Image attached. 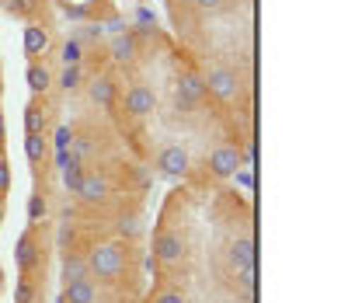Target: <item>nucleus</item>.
<instances>
[{
	"instance_id": "1",
	"label": "nucleus",
	"mask_w": 362,
	"mask_h": 303,
	"mask_svg": "<svg viewBox=\"0 0 362 303\" xmlns=\"http://www.w3.org/2000/svg\"><path fill=\"white\" fill-rule=\"evenodd\" d=\"M84 258L90 265V279H98L105 286H119L129 272V255L122 244H94Z\"/></svg>"
},
{
	"instance_id": "2",
	"label": "nucleus",
	"mask_w": 362,
	"mask_h": 303,
	"mask_svg": "<svg viewBox=\"0 0 362 303\" xmlns=\"http://www.w3.org/2000/svg\"><path fill=\"white\" fill-rule=\"evenodd\" d=\"M84 206H101V202H108L112 199V181H108V174L98 171V168H84L81 174V185H77V192H74Z\"/></svg>"
},
{
	"instance_id": "3",
	"label": "nucleus",
	"mask_w": 362,
	"mask_h": 303,
	"mask_svg": "<svg viewBox=\"0 0 362 303\" xmlns=\"http://www.w3.org/2000/svg\"><path fill=\"white\" fill-rule=\"evenodd\" d=\"M185 255H188V241L181 237L178 230L160 227V230L153 234V258L160 261V265H181Z\"/></svg>"
},
{
	"instance_id": "4",
	"label": "nucleus",
	"mask_w": 362,
	"mask_h": 303,
	"mask_svg": "<svg viewBox=\"0 0 362 303\" xmlns=\"http://www.w3.org/2000/svg\"><path fill=\"white\" fill-rule=\"evenodd\" d=\"M14 261H18L21 275H32V268H35V265H42V244H39V237H35V227H32V230H25V234L18 237Z\"/></svg>"
},
{
	"instance_id": "5",
	"label": "nucleus",
	"mask_w": 362,
	"mask_h": 303,
	"mask_svg": "<svg viewBox=\"0 0 362 303\" xmlns=\"http://www.w3.org/2000/svg\"><path fill=\"white\" fill-rule=\"evenodd\" d=\"M226 258H230V268H247V265H258V241L251 234L244 237H233L230 248H226Z\"/></svg>"
},
{
	"instance_id": "6",
	"label": "nucleus",
	"mask_w": 362,
	"mask_h": 303,
	"mask_svg": "<svg viewBox=\"0 0 362 303\" xmlns=\"http://www.w3.org/2000/svg\"><path fill=\"white\" fill-rule=\"evenodd\" d=\"M45 49H49V28L39 25V21H28L25 25V56L32 63H39V56H45Z\"/></svg>"
},
{
	"instance_id": "7",
	"label": "nucleus",
	"mask_w": 362,
	"mask_h": 303,
	"mask_svg": "<svg viewBox=\"0 0 362 303\" xmlns=\"http://www.w3.org/2000/svg\"><path fill=\"white\" fill-rule=\"evenodd\" d=\"M88 279H90L88 258L66 251V255H63V282H88Z\"/></svg>"
},
{
	"instance_id": "8",
	"label": "nucleus",
	"mask_w": 362,
	"mask_h": 303,
	"mask_svg": "<svg viewBox=\"0 0 362 303\" xmlns=\"http://www.w3.org/2000/svg\"><path fill=\"white\" fill-rule=\"evenodd\" d=\"M59 300L66 303H98V286H94V279L88 282H63V297Z\"/></svg>"
},
{
	"instance_id": "9",
	"label": "nucleus",
	"mask_w": 362,
	"mask_h": 303,
	"mask_svg": "<svg viewBox=\"0 0 362 303\" xmlns=\"http://www.w3.org/2000/svg\"><path fill=\"white\" fill-rule=\"evenodd\" d=\"M25 157H28L35 168H42L45 157H49V139H45V132H25Z\"/></svg>"
},
{
	"instance_id": "10",
	"label": "nucleus",
	"mask_w": 362,
	"mask_h": 303,
	"mask_svg": "<svg viewBox=\"0 0 362 303\" xmlns=\"http://www.w3.org/2000/svg\"><path fill=\"white\" fill-rule=\"evenodd\" d=\"M28 87L35 91V94H49V87H52V74L45 70L42 63H28Z\"/></svg>"
},
{
	"instance_id": "11",
	"label": "nucleus",
	"mask_w": 362,
	"mask_h": 303,
	"mask_svg": "<svg viewBox=\"0 0 362 303\" xmlns=\"http://www.w3.org/2000/svg\"><path fill=\"white\" fill-rule=\"evenodd\" d=\"M84 84V63H77V67H66L63 74H59V87L70 94V91H77V87Z\"/></svg>"
},
{
	"instance_id": "12",
	"label": "nucleus",
	"mask_w": 362,
	"mask_h": 303,
	"mask_svg": "<svg viewBox=\"0 0 362 303\" xmlns=\"http://www.w3.org/2000/svg\"><path fill=\"white\" fill-rule=\"evenodd\" d=\"M59 59L66 63V67H77V63H84V45L77 42V39H66L63 49H59Z\"/></svg>"
},
{
	"instance_id": "13",
	"label": "nucleus",
	"mask_w": 362,
	"mask_h": 303,
	"mask_svg": "<svg viewBox=\"0 0 362 303\" xmlns=\"http://www.w3.org/2000/svg\"><path fill=\"white\" fill-rule=\"evenodd\" d=\"M233 275H237V286H240L244 293H255V290H258V265H247V268H237Z\"/></svg>"
},
{
	"instance_id": "14",
	"label": "nucleus",
	"mask_w": 362,
	"mask_h": 303,
	"mask_svg": "<svg viewBox=\"0 0 362 303\" xmlns=\"http://www.w3.org/2000/svg\"><path fill=\"white\" fill-rule=\"evenodd\" d=\"M139 234H143V223H139V217H122L119 219V237H122V241H136V237H139Z\"/></svg>"
},
{
	"instance_id": "15",
	"label": "nucleus",
	"mask_w": 362,
	"mask_h": 303,
	"mask_svg": "<svg viewBox=\"0 0 362 303\" xmlns=\"http://www.w3.org/2000/svg\"><path fill=\"white\" fill-rule=\"evenodd\" d=\"M230 181H233L237 188H244V192H255V168H251V164H244V168H237Z\"/></svg>"
},
{
	"instance_id": "16",
	"label": "nucleus",
	"mask_w": 362,
	"mask_h": 303,
	"mask_svg": "<svg viewBox=\"0 0 362 303\" xmlns=\"http://www.w3.org/2000/svg\"><path fill=\"white\" fill-rule=\"evenodd\" d=\"M35 297H39V293H35L32 279L25 275V279H21V282L14 286V303H35Z\"/></svg>"
},
{
	"instance_id": "17",
	"label": "nucleus",
	"mask_w": 362,
	"mask_h": 303,
	"mask_svg": "<svg viewBox=\"0 0 362 303\" xmlns=\"http://www.w3.org/2000/svg\"><path fill=\"white\" fill-rule=\"evenodd\" d=\"M45 213H49L45 195H32V199H28V223H39V219H45Z\"/></svg>"
},
{
	"instance_id": "18",
	"label": "nucleus",
	"mask_w": 362,
	"mask_h": 303,
	"mask_svg": "<svg viewBox=\"0 0 362 303\" xmlns=\"http://www.w3.org/2000/svg\"><path fill=\"white\" fill-rule=\"evenodd\" d=\"M7 188H11V164H7V157L0 154V199L7 195Z\"/></svg>"
},
{
	"instance_id": "19",
	"label": "nucleus",
	"mask_w": 362,
	"mask_h": 303,
	"mask_svg": "<svg viewBox=\"0 0 362 303\" xmlns=\"http://www.w3.org/2000/svg\"><path fill=\"white\" fill-rule=\"evenodd\" d=\"M153 303H188V297H185L181 290H160Z\"/></svg>"
},
{
	"instance_id": "20",
	"label": "nucleus",
	"mask_w": 362,
	"mask_h": 303,
	"mask_svg": "<svg viewBox=\"0 0 362 303\" xmlns=\"http://www.w3.org/2000/svg\"><path fill=\"white\" fill-rule=\"evenodd\" d=\"M59 303H66V300H59Z\"/></svg>"
}]
</instances>
